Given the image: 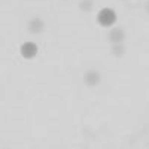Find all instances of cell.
I'll use <instances>...</instances> for the list:
<instances>
[{"label":"cell","instance_id":"1","mask_svg":"<svg viewBox=\"0 0 149 149\" xmlns=\"http://www.w3.org/2000/svg\"><path fill=\"white\" fill-rule=\"evenodd\" d=\"M116 14L113 9L104 8L98 14V22L104 27L113 26L116 21Z\"/></svg>","mask_w":149,"mask_h":149},{"label":"cell","instance_id":"2","mask_svg":"<svg viewBox=\"0 0 149 149\" xmlns=\"http://www.w3.org/2000/svg\"><path fill=\"white\" fill-rule=\"evenodd\" d=\"M21 54L26 59H31L37 55L38 48L33 42H26L22 45L20 49Z\"/></svg>","mask_w":149,"mask_h":149},{"label":"cell","instance_id":"3","mask_svg":"<svg viewBox=\"0 0 149 149\" xmlns=\"http://www.w3.org/2000/svg\"><path fill=\"white\" fill-rule=\"evenodd\" d=\"M44 22L40 19L34 18L29 22V29L30 32L32 34H38L42 32V30L44 29Z\"/></svg>","mask_w":149,"mask_h":149},{"label":"cell","instance_id":"4","mask_svg":"<svg viewBox=\"0 0 149 149\" xmlns=\"http://www.w3.org/2000/svg\"><path fill=\"white\" fill-rule=\"evenodd\" d=\"M84 80L86 84L93 86L100 81V74L95 70H90L86 73Z\"/></svg>","mask_w":149,"mask_h":149},{"label":"cell","instance_id":"5","mask_svg":"<svg viewBox=\"0 0 149 149\" xmlns=\"http://www.w3.org/2000/svg\"><path fill=\"white\" fill-rule=\"evenodd\" d=\"M124 38L123 31L119 29H114L110 34V39L112 42H119L122 41Z\"/></svg>","mask_w":149,"mask_h":149},{"label":"cell","instance_id":"6","mask_svg":"<svg viewBox=\"0 0 149 149\" xmlns=\"http://www.w3.org/2000/svg\"><path fill=\"white\" fill-rule=\"evenodd\" d=\"M93 7V0H81L80 2V8L84 11H90Z\"/></svg>","mask_w":149,"mask_h":149}]
</instances>
